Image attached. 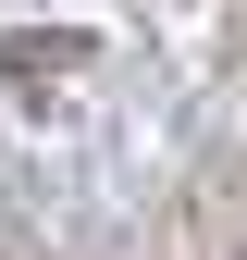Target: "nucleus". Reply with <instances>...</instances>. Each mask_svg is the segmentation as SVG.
Masks as SVG:
<instances>
[{
  "mask_svg": "<svg viewBox=\"0 0 247 260\" xmlns=\"http://www.w3.org/2000/svg\"><path fill=\"white\" fill-rule=\"evenodd\" d=\"M74 62H87V38H13V50H0V75H13V100H50Z\"/></svg>",
  "mask_w": 247,
  "mask_h": 260,
  "instance_id": "obj_1",
  "label": "nucleus"
},
{
  "mask_svg": "<svg viewBox=\"0 0 247 260\" xmlns=\"http://www.w3.org/2000/svg\"><path fill=\"white\" fill-rule=\"evenodd\" d=\"M235 260H247V248H235Z\"/></svg>",
  "mask_w": 247,
  "mask_h": 260,
  "instance_id": "obj_2",
  "label": "nucleus"
}]
</instances>
